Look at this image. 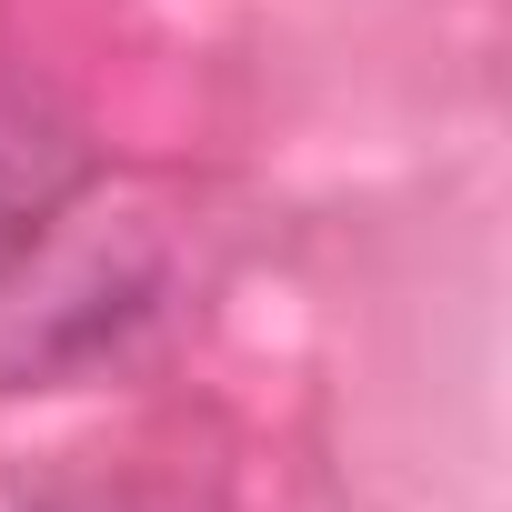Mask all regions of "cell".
I'll use <instances>...</instances> for the list:
<instances>
[{"mask_svg":"<svg viewBox=\"0 0 512 512\" xmlns=\"http://www.w3.org/2000/svg\"><path fill=\"white\" fill-rule=\"evenodd\" d=\"M11 251H21V221H11V201H0V262H11Z\"/></svg>","mask_w":512,"mask_h":512,"instance_id":"obj_1","label":"cell"}]
</instances>
